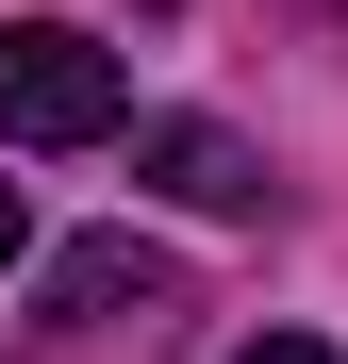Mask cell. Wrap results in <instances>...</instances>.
Wrapping results in <instances>:
<instances>
[{
    "label": "cell",
    "mask_w": 348,
    "mask_h": 364,
    "mask_svg": "<svg viewBox=\"0 0 348 364\" xmlns=\"http://www.w3.org/2000/svg\"><path fill=\"white\" fill-rule=\"evenodd\" d=\"M116 116H133V50L67 17H0V149H100Z\"/></svg>",
    "instance_id": "1"
},
{
    "label": "cell",
    "mask_w": 348,
    "mask_h": 364,
    "mask_svg": "<svg viewBox=\"0 0 348 364\" xmlns=\"http://www.w3.org/2000/svg\"><path fill=\"white\" fill-rule=\"evenodd\" d=\"M133 182L183 199V215H249V199H265V149L216 133V116H133Z\"/></svg>",
    "instance_id": "2"
},
{
    "label": "cell",
    "mask_w": 348,
    "mask_h": 364,
    "mask_svg": "<svg viewBox=\"0 0 348 364\" xmlns=\"http://www.w3.org/2000/svg\"><path fill=\"white\" fill-rule=\"evenodd\" d=\"M50 298H67V315H133V331H149L183 282H166V249H133V232H83V249L50 265Z\"/></svg>",
    "instance_id": "3"
},
{
    "label": "cell",
    "mask_w": 348,
    "mask_h": 364,
    "mask_svg": "<svg viewBox=\"0 0 348 364\" xmlns=\"http://www.w3.org/2000/svg\"><path fill=\"white\" fill-rule=\"evenodd\" d=\"M232 364H348L332 331H265V348H232Z\"/></svg>",
    "instance_id": "4"
},
{
    "label": "cell",
    "mask_w": 348,
    "mask_h": 364,
    "mask_svg": "<svg viewBox=\"0 0 348 364\" xmlns=\"http://www.w3.org/2000/svg\"><path fill=\"white\" fill-rule=\"evenodd\" d=\"M17 249H33V199H17V182H0V265H17Z\"/></svg>",
    "instance_id": "5"
}]
</instances>
